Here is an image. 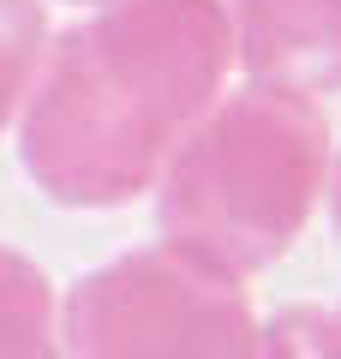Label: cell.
I'll return each mask as SVG.
<instances>
[{"label":"cell","instance_id":"6da1fadb","mask_svg":"<svg viewBox=\"0 0 341 359\" xmlns=\"http://www.w3.org/2000/svg\"><path fill=\"white\" fill-rule=\"evenodd\" d=\"M240 54L222 0H114L66 30L36 72L18 156L54 204L120 210L227 96Z\"/></svg>","mask_w":341,"mask_h":359},{"label":"cell","instance_id":"7a4b0ae2","mask_svg":"<svg viewBox=\"0 0 341 359\" xmlns=\"http://www.w3.org/2000/svg\"><path fill=\"white\" fill-rule=\"evenodd\" d=\"M329 120L312 96L246 84L240 96H222L162 168V240L246 282L305 233L329 192Z\"/></svg>","mask_w":341,"mask_h":359},{"label":"cell","instance_id":"3957f363","mask_svg":"<svg viewBox=\"0 0 341 359\" xmlns=\"http://www.w3.org/2000/svg\"><path fill=\"white\" fill-rule=\"evenodd\" d=\"M72 359H281L240 276L162 240L90 269L60 306Z\"/></svg>","mask_w":341,"mask_h":359},{"label":"cell","instance_id":"277c9868","mask_svg":"<svg viewBox=\"0 0 341 359\" xmlns=\"http://www.w3.org/2000/svg\"><path fill=\"white\" fill-rule=\"evenodd\" d=\"M252 84L288 96L341 90V0H222Z\"/></svg>","mask_w":341,"mask_h":359},{"label":"cell","instance_id":"5b68a950","mask_svg":"<svg viewBox=\"0 0 341 359\" xmlns=\"http://www.w3.org/2000/svg\"><path fill=\"white\" fill-rule=\"evenodd\" d=\"M60 294L30 257L0 245V359H60Z\"/></svg>","mask_w":341,"mask_h":359},{"label":"cell","instance_id":"8992f818","mask_svg":"<svg viewBox=\"0 0 341 359\" xmlns=\"http://www.w3.org/2000/svg\"><path fill=\"white\" fill-rule=\"evenodd\" d=\"M42 60H48V13H42V0H0V132L25 114Z\"/></svg>","mask_w":341,"mask_h":359},{"label":"cell","instance_id":"52a82bcc","mask_svg":"<svg viewBox=\"0 0 341 359\" xmlns=\"http://www.w3.org/2000/svg\"><path fill=\"white\" fill-rule=\"evenodd\" d=\"M281 359H341V306L335 311H281L276 323H264Z\"/></svg>","mask_w":341,"mask_h":359},{"label":"cell","instance_id":"ba28073f","mask_svg":"<svg viewBox=\"0 0 341 359\" xmlns=\"http://www.w3.org/2000/svg\"><path fill=\"white\" fill-rule=\"evenodd\" d=\"M329 192H335V222H341V168H335V186H329Z\"/></svg>","mask_w":341,"mask_h":359},{"label":"cell","instance_id":"9c48e42d","mask_svg":"<svg viewBox=\"0 0 341 359\" xmlns=\"http://www.w3.org/2000/svg\"><path fill=\"white\" fill-rule=\"evenodd\" d=\"M72 6H114V0H72Z\"/></svg>","mask_w":341,"mask_h":359}]
</instances>
